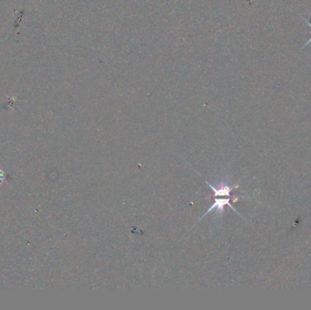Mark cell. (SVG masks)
Returning a JSON list of instances; mask_svg holds the SVG:
<instances>
[{
  "instance_id": "1",
  "label": "cell",
  "mask_w": 311,
  "mask_h": 310,
  "mask_svg": "<svg viewBox=\"0 0 311 310\" xmlns=\"http://www.w3.org/2000/svg\"><path fill=\"white\" fill-rule=\"evenodd\" d=\"M239 197H227V199H222V197H219V198H217V197H215V200H214V203L212 204L210 207L207 210L206 213L204 214V215H202V217L200 218V220L202 219L204 216H206L207 214H209L211 211H215L216 214H223V212H224V209H225V207L226 206H229L231 208H232L233 210L236 211V209L233 207L231 204H230V200L233 199V200H237ZM237 212V211H236Z\"/></svg>"
}]
</instances>
